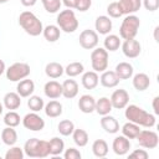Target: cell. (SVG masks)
I'll list each match as a JSON object with an SVG mask.
<instances>
[{
  "label": "cell",
  "instance_id": "19",
  "mask_svg": "<svg viewBox=\"0 0 159 159\" xmlns=\"http://www.w3.org/2000/svg\"><path fill=\"white\" fill-rule=\"evenodd\" d=\"M2 104L9 111H15L21 106V97L17 92H7L2 98Z\"/></svg>",
  "mask_w": 159,
  "mask_h": 159
},
{
  "label": "cell",
  "instance_id": "23",
  "mask_svg": "<svg viewBox=\"0 0 159 159\" xmlns=\"http://www.w3.org/2000/svg\"><path fill=\"white\" fill-rule=\"evenodd\" d=\"M78 94V83L75 80H65L62 83V96L67 99H72Z\"/></svg>",
  "mask_w": 159,
  "mask_h": 159
},
{
  "label": "cell",
  "instance_id": "4",
  "mask_svg": "<svg viewBox=\"0 0 159 159\" xmlns=\"http://www.w3.org/2000/svg\"><path fill=\"white\" fill-rule=\"evenodd\" d=\"M56 21H57V26L60 27V30L66 34L75 32L80 25L77 17L75 15V11L72 9H66V10L60 11L56 17Z\"/></svg>",
  "mask_w": 159,
  "mask_h": 159
},
{
  "label": "cell",
  "instance_id": "17",
  "mask_svg": "<svg viewBox=\"0 0 159 159\" xmlns=\"http://www.w3.org/2000/svg\"><path fill=\"white\" fill-rule=\"evenodd\" d=\"M99 123H101L102 129H103L106 133L116 134V133L119 132V123H118V120H117L113 116H109V114L102 116Z\"/></svg>",
  "mask_w": 159,
  "mask_h": 159
},
{
  "label": "cell",
  "instance_id": "32",
  "mask_svg": "<svg viewBox=\"0 0 159 159\" xmlns=\"http://www.w3.org/2000/svg\"><path fill=\"white\" fill-rule=\"evenodd\" d=\"M108 144L104 139H96L92 144V153L97 158H104L108 154Z\"/></svg>",
  "mask_w": 159,
  "mask_h": 159
},
{
  "label": "cell",
  "instance_id": "49",
  "mask_svg": "<svg viewBox=\"0 0 159 159\" xmlns=\"http://www.w3.org/2000/svg\"><path fill=\"white\" fill-rule=\"evenodd\" d=\"M20 2L26 7H31L37 2V0H20Z\"/></svg>",
  "mask_w": 159,
  "mask_h": 159
},
{
  "label": "cell",
  "instance_id": "31",
  "mask_svg": "<svg viewBox=\"0 0 159 159\" xmlns=\"http://www.w3.org/2000/svg\"><path fill=\"white\" fill-rule=\"evenodd\" d=\"M113 109L112 107V103H111V99L108 97H101L99 99L96 101V107H94V111L99 114V116H106V114H109L111 111Z\"/></svg>",
  "mask_w": 159,
  "mask_h": 159
},
{
  "label": "cell",
  "instance_id": "29",
  "mask_svg": "<svg viewBox=\"0 0 159 159\" xmlns=\"http://www.w3.org/2000/svg\"><path fill=\"white\" fill-rule=\"evenodd\" d=\"M1 140L5 145H15L17 142V133L14 129V127H7L1 130Z\"/></svg>",
  "mask_w": 159,
  "mask_h": 159
},
{
  "label": "cell",
  "instance_id": "39",
  "mask_svg": "<svg viewBox=\"0 0 159 159\" xmlns=\"http://www.w3.org/2000/svg\"><path fill=\"white\" fill-rule=\"evenodd\" d=\"M21 122V118H20V114L15 111H9L5 116H4V123L5 125L7 127H17Z\"/></svg>",
  "mask_w": 159,
  "mask_h": 159
},
{
  "label": "cell",
  "instance_id": "10",
  "mask_svg": "<svg viewBox=\"0 0 159 159\" xmlns=\"http://www.w3.org/2000/svg\"><path fill=\"white\" fill-rule=\"evenodd\" d=\"M80 45L84 50H93L98 45V34L94 30L86 29L80 34Z\"/></svg>",
  "mask_w": 159,
  "mask_h": 159
},
{
  "label": "cell",
  "instance_id": "36",
  "mask_svg": "<svg viewBox=\"0 0 159 159\" xmlns=\"http://www.w3.org/2000/svg\"><path fill=\"white\" fill-rule=\"evenodd\" d=\"M84 71V66L81 62H71L65 67V73L68 77H76L80 76L81 73H83Z\"/></svg>",
  "mask_w": 159,
  "mask_h": 159
},
{
  "label": "cell",
  "instance_id": "1",
  "mask_svg": "<svg viewBox=\"0 0 159 159\" xmlns=\"http://www.w3.org/2000/svg\"><path fill=\"white\" fill-rule=\"evenodd\" d=\"M125 118L129 122H133L140 127L145 128H152L155 125V116L152 113H148L143 108H140L137 104H127L125 106V112H124Z\"/></svg>",
  "mask_w": 159,
  "mask_h": 159
},
{
  "label": "cell",
  "instance_id": "46",
  "mask_svg": "<svg viewBox=\"0 0 159 159\" xmlns=\"http://www.w3.org/2000/svg\"><path fill=\"white\" fill-rule=\"evenodd\" d=\"M148 157L149 154L144 149H135L129 154V158H137V159H147Z\"/></svg>",
  "mask_w": 159,
  "mask_h": 159
},
{
  "label": "cell",
  "instance_id": "2",
  "mask_svg": "<svg viewBox=\"0 0 159 159\" xmlns=\"http://www.w3.org/2000/svg\"><path fill=\"white\" fill-rule=\"evenodd\" d=\"M19 25L30 36H39L42 34L43 25L41 20L31 11H22L19 16Z\"/></svg>",
  "mask_w": 159,
  "mask_h": 159
},
{
  "label": "cell",
  "instance_id": "18",
  "mask_svg": "<svg viewBox=\"0 0 159 159\" xmlns=\"http://www.w3.org/2000/svg\"><path fill=\"white\" fill-rule=\"evenodd\" d=\"M35 91V83L32 80H29L27 77L19 81L17 86H16V92L20 94V97L22 98H26V97H30Z\"/></svg>",
  "mask_w": 159,
  "mask_h": 159
},
{
  "label": "cell",
  "instance_id": "34",
  "mask_svg": "<svg viewBox=\"0 0 159 159\" xmlns=\"http://www.w3.org/2000/svg\"><path fill=\"white\" fill-rule=\"evenodd\" d=\"M103 45H104V48L107 51H117L119 47H120V39L119 36L117 35H113V34H108L106 35L104 37V41H103Z\"/></svg>",
  "mask_w": 159,
  "mask_h": 159
},
{
  "label": "cell",
  "instance_id": "7",
  "mask_svg": "<svg viewBox=\"0 0 159 159\" xmlns=\"http://www.w3.org/2000/svg\"><path fill=\"white\" fill-rule=\"evenodd\" d=\"M31 72V68L27 63L25 62H15L10 67L6 68V78L11 82H19L26 77H29Z\"/></svg>",
  "mask_w": 159,
  "mask_h": 159
},
{
  "label": "cell",
  "instance_id": "43",
  "mask_svg": "<svg viewBox=\"0 0 159 159\" xmlns=\"http://www.w3.org/2000/svg\"><path fill=\"white\" fill-rule=\"evenodd\" d=\"M63 158L65 159H81L82 154L76 148H68V149L63 150Z\"/></svg>",
  "mask_w": 159,
  "mask_h": 159
},
{
  "label": "cell",
  "instance_id": "41",
  "mask_svg": "<svg viewBox=\"0 0 159 159\" xmlns=\"http://www.w3.org/2000/svg\"><path fill=\"white\" fill-rule=\"evenodd\" d=\"M25 155L24 149L16 145H11L10 149H7V152L5 153V159H22Z\"/></svg>",
  "mask_w": 159,
  "mask_h": 159
},
{
  "label": "cell",
  "instance_id": "11",
  "mask_svg": "<svg viewBox=\"0 0 159 159\" xmlns=\"http://www.w3.org/2000/svg\"><path fill=\"white\" fill-rule=\"evenodd\" d=\"M120 47H122L123 55L128 58H137L142 52V45L135 39L124 40V42L120 43Z\"/></svg>",
  "mask_w": 159,
  "mask_h": 159
},
{
  "label": "cell",
  "instance_id": "50",
  "mask_svg": "<svg viewBox=\"0 0 159 159\" xmlns=\"http://www.w3.org/2000/svg\"><path fill=\"white\" fill-rule=\"evenodd\" d=\"M6 71V66H5V62L2 60H0V76Z\"/></svg>",
  "mask_w": 159,
  "mask_h": 159
},
{
  "label": "cell",
  "instance_id": "21",
  "mask_svg": "<svg viewBox=\"0 0 159 159\" xmlns=\"http://www.w3.org/2000/svg\"><path fill=\"white\" fill-rule=\"evenodd\" d=\"M119 78L118 76L116 75L114 71H103L101 77H99V82L103 87L106 88H113V87H117L118 83H119Z\"/></svg>",
  "mask_w": 159,
  "mask_h": 159
},
{
  "label": "cell",
  "instance_id": "8",
  "mask_svg": "<svg viewBox=\"0 0 159 159\" xmlns=\"http://www.w3.org/2000/svg\"><path fill=\"white\" fill-rule=\"evenodd\" d=\"M135 139L138 140L139 145L145 149H155L159 144L158 133L154 130H149V129H144V130L140 129V132Z\"/></svg>",
  "mask_w": 159,
  "mask_h": 159
},
{
  "label": "cell",
  "instance_id": "9",
  "mask_svg": "<svg viewBox=\"0 0 159 159\" xmlns=\"http://www.w3.org/2000/svg\"><path fill=\"white\" fill-rule=\"evenodd\" d=\"M22 125L32 132H40L45 128V120L42 119L41 116L37 114V112H30L25 114V117L21 119Z\"/></svg>",
  "mask_w": 159,
  "mask_h": 159
},
{
  "label": "cell",
  "instance_id": "30",
  "mask_svg": "<svg viewBox=\"0 0 159 159\" xmlns=\"http://www.w3.org/2000/svg\"><path fill=\"white\" fill-rule=\"evenodd\" d=\"M48 150H50V155L52 157L61 155L65 150V142L58 137L51 138L48 140Z\"/></svg>",
  "mask_w": 159,
  "mask_h": 159
},
{
  "label": "cell",
  "instance_id": "33",
  "mask_svg": "<svg viewBox=\"0 0 159 159\" xmlns=\"http://www.w3.org/2000/svg\"><path fill=\"white\" fill-rule=\"evenodd\" d=\"M120 130H122V134L124 137H127L128 139H135L137 135L140 132V125H138V124H135L133 122H127V123L123 124Z\"/></svg>",
  "mask_w": 159,
  "mask_h": 159
},
{
  "label": "cell",
  "instance_id": "52",
  "mask_svg": "<svg viewBox=\"0 0 159 159\" xmlns=\"http://www.w3.org/2000/svg\"><path fill=\"white\" fill-rule=\"evenodd\" d=\"M2 112H4V104L0 102V116L2 114Z\"/></svg>",
  "mask_w": 159,
  "mask_h": 159
},
{
  "label": "cell",
  "instance_id": "47",
  "mask_svg": "<svg viewBox=\"0 0 159 159\" xmlns=\"http://www.w3.org/2000/svg\"><path fill=\"white\" fill-rule=\"evenodd\" d=\"M62 4L67 7V9H75V5H76V0H61Z\"/></svg>",
  "mask_w": 159,
  "mask_h": 159
},
{
  "label": "cell",
  "instance_id": "20",
  "mask_svg": "<svg viewBox=\"0 0 159 159\" xmlns=\"http://www.w3.org/2000/svg\"><path fill=\"white\" fill-rule=\"evenodd\" d=\"M78 108L82 113L89 114L92 112H94V107H96V99L91 94H83L78 99Z\"/></svg>",
  "mask_w": 159,
  "mask_h": 159
},
{
  "label": "cell",
  "instance_id": "45",
  "mask_svg": "<svg viewBox=\"0 0 159 159\" xmlns=\"http://www.w3.org/2000/svg\"><path fill=\"white\" fill-rule=\"evenodd\" d=\"M142 4L148 11H155L159 7V0H143Z\"/></svg>",
  "mask_w": 159,
  "mask_h": 159
},
{
  "label": "cell",
  "instance_id": "51",
  "mask_svg": "<svg viewBox=\"0 0 159 159\" xmlns=\"http://www.w3.org/2000/svg\"><path fill=\"white\" fill-rule=\"evenodd\" d=\"M158 30H159V27L157 26V27L154 29V39H155V41H158V36H157V32H158Z\"/></svg>",
  "mask_w": 159,
  "mask_h": 159
},
{
  "label": "cell",
  "instance_id": "15",
  "mask_svg": "<svg viewBox=\"0 0 159 159\" xmlns=\"http://www.w3.org/2000/svg\"><path fill=\"white\" fill-rule=\"evenodd\" d=\"M117 2L122 15H132L139 11L142 6V0H119Z\"/></svg>",
  "mask_w": 159,
  "mask_h": 159
},
{
  "label": "cell",
  "instance_id": "38",
  "mask_svg": "<svg viewBox=\"0 0 159 159\" xmlns=\"http://www.w3.org/2000/svg\"><path fill=\"white\" fill-rule=\"evenodd\" d=\"M57 130L60 132L61 135L68 137V135H71V134L73 133V130H75V124H73V122L70 120V119H63V120H61V122L58 123Z\"/></svg>",
  "mask_w": 159,
  "mask_h": 159
},
{
  "label": "cell",
  "instance_id": "12",
  "mask_svg": "<svg viewBox=\"0 0 159 159\" xmlns=\"http://www.w3.org/2000/svg\"><path fill=\"white\" fill-rule=\"evenodd\" d=\"M109 99H111L112 107L114 109H123L129 103V93L125 89L119 88V89H116L112 93Z\"/></svg>",
  "mask_w": 159,
  "mask_h": 159
},
{
  "label": "cell",
  "instance_id": "13",
  "mask_svg": "<svg viewBox=\"0 0 159 159\" xmlns=\"http://www.w3.org/2000/svg\"><path fill=\"white\" fill-rule=\"evenodd\" d=\"M112 149L113 152L117 154V155H125L129 149H130V140L124 137L123 134L122 135H118L113 139V143H112Z\"/></svg>",
  "mask_w": 159,
  "mask_h": 159
},
{
  "label": "cell",
  "instance_id": "6",
  "mask_svg": "<svg viewBox=\"0 0 159 159\" xmlns=\"http://www.w3.org/2000/svg\"><path fill=\"white\" fill-rule=\"evenodd\" d=\"M91 65L97 73L106 71L108 67V51L104 47H94L91 52Z\"/></svg>",
  "mask_w": 159,
  "mask_h": 159
},
{
  "label": "cell",
  "instance_id": "42",
  "mask_svg": "<svg viewBox=\"0 0 159 159\" xmlns=\"http://www.w3.org/2000/svg\"><path fill=\"white\" fill-rule=\"evenodd\" d=\"M107 14H108L109 17H113V19H118V17L122 16V12L119 10V6H118L117 1H113L107 6Z\"/></svg>",
  "mask_w": 159,
  "mask_h": 159
},
{
  "label": "cell",
  "instance_id": "28",
  "mask_svg": "<svg viewBox=\"0 0 159 159\" xmlns=\"http://www.w3.org/2000/svg\"><path fill=\"white\" fill-rule=\"evenodd\" d=\"M42 35L46 41L48 42H56L61 36V30L57 25H47L42 30Z\"/></svg>",
  "mask_w": 159,
  "mask_h": 159
},
{
  "label": "cell",
  "instance_id": "24",
  "mask_svg": "<svg viewBox=\"0 0 159 159\" xmlns=\"http://www.w3.org/2000/svg\"><path fill=\"white\" fill-rule=\"evenodd\" d=\"M133 80H132V83H133V87L138 91V92H143L145 89H148V87L150 86V78L147 73H143V72H139L134 76H132Z\"/></svg>",
  "mask_w": 159,
  "mask_h": 159
},
{
  "label": "cell",
  "instance_id": "53",
  "mask_svg": "<svg viewBox=\"0 0 159 159\" xmlns=\"http://www.w3.org/2000/svg\"><path fill=\"white\" fill-rule=\"evenodd\" d=\"M9 0H0V4H6Z\"/></svg>",
  "mask_w": 159,
  "mask_h": 159
},
{
  "label": "cell",
  "instance_id": "16",
  "mask_svg": "<svg viewBox=\"0 0 159 159\" xmlns=\"http://www.w3.org/2000/svg\"><path fill=\"white\" fill-rule=\"evenodd\" d=\"M113 27V24H112V20L109 16H106V15H101L96 19L94 21V29H96V32L99 34V35H108L111 32Z\"/></svg>",
  "mask_w": 159,
  "mask_h": 159
},
{
  "label": "cell",
  "instance_id": "26",
  "mask_svg": "<svg viewBox=\"0 0 159 159\" xmlns=\"http://www.w3.org/2000/svg\"><path fill=\"white\" fill-rule=\"evenodd\" d=\"M114 72H116V75L118 76L119 80H129V78H132L134 70H133V66L129 62H119L116 66Z\"/></svg>",
  "mask_w": 159,
  "mask_h": 159
},
{
  "label": "cell",
  "instance_id": "44",
  "mask_svg": "<svg viewBox=\"0 0 159 159\" xmlns=\"http://www.w3.org/2000/svg\"><path fill=\"white\" fill-rule=\"evenodd\" d=\"M91 5H92V0H76L75 9L81 12H84L91 7Z\"/></svg>",
  "mask_w": 159,
  "mask_h": 159
},
{
  "label": "cell",
  "instance_id": "27",
  "mask_svg": "<svg viewBox=\"0 0 159 159\" xmlns=\"http://www.w3.org/2000/svg\"><path fill=\"white\" fill-rule=\"evenodd\" d=\"M43 111H45V114L50 118H57L62 114L63 112V108H62V104L58 102V101H50L48 103L45 104L43 107Z\"/></svg>",
  "mask_w": 159,
  "mask_h": 159
},
{
  "label": "cell",
  "instance_id": "35",
  "mask_svg": "<svg viewBox=\"0 0 159 159\" xmlns=\"http://www.w3.org/2000/svg\"><path fill=\"white\" fill-rule=\"evenodd\" d=\"M71 135H72L73 142L77 147H86L87 143H88V139H89L88 133L84 129H81V128H75V130Z\"/></svg>",
  "mask_w": 159,
  "mask_h": 159
},
{
  "label": "cell",
  "instance_id": "37",
  "mask_svg": "<svg viewBox=\"0 0 159 159\" xmlns=\"http://www.w3.org/2000/svg\"><path fill=\"white\" fill-rule=\"evenodd\" d=\"M27 107L30 108L31 112H40V111L43 109L45 102H43V99L40 96L31 94L29 97V99H27Z\"/></svg>",
  "mask_w": 159,
  "mask_h": 159
},
{
  "label": "cell",
  "instance_id": "3",
  "mask_svg": "<svg viewBox=\"0 0 159 159\" xmlns=\"http://www.w3.org/2000/svg\"><path fill=\"white\" fill-rule=\"evenodd\" d=\"M24 153L30 158H46L50 155L48 142L39 138H30L24 144Z\"/></svg>",
  "mask_w": 159,
  "mask_h": 159
},
{
  "label": "cell",
  "instance_id": "14",
  "mask_svg": "<svg viewBox=\"0 0 159 159\" xmlns=\"http://www.w3.org/2000/svg\"><path fill=\"white\" fill-rule=\"evenodd\" d=\"M43 92L45 96L50 99H57L62 96V83L57 81H48L43 86Z\"/></svg>",
  "mask_w": 159,
  "mask_h": 159
},
{
  "label": "cell",
  "instance_id": "25",
  "mask_svg": "<svg viewBox=\"0 0 159 159\" xmlns=\"http://www.w3.org/2000/svg\"><path fill=\"white\" fill-rule=\"evenodd\" d=\"M45 73L48 78H60L65 73V67L58 62H48L45 66Z\"/></svg>",
  "mask_w": 159,
  "mask_h": 159
},
{
  "label": "cell",
  "instance_id": "48",
  "mask_svg": "<svg viewBox=\"0 0 159 159\" xmlns=\"http://www.w3.org/2000/svg\"><path fill=\"white\" fill-rule=\"evenodd\" d=\"M158 102H159V97H158V96H155V97L153 98V109H154V113H155V114H159Z\"/></svg>",
  "mask_w": 159,
  "mask_h": 159
},
{
  "label": "cell",
  "instance_id": "22",
  "mask_svg": "<svg viewBox=\"0 0 159 159\" xmlns=\"http://www.w3.org/2000/svg\"><path fill=\"white\" fill-rule=\"evenodd\" d=\"M81 82L86 89H94L99 83V76L96 71H87L82 75Z\"/></svg>",
  "mask_w": 159,
  "mask_h": 159
},
{
  "label": "cell",
  "instance_id": "40",
  "mask_svg": "<svg viewBox=\"0 0 159 159\" xmlns=\"http://www.w3.org/2000/svg\"><path fill=\"white\" fill-rule=\"evenodd\" d=\"M43 9L48 12V14H56L62 5L61 0H41Z\"/></svg>",
  "mask_w": 159,
  "mask_h": 159
},
{
  "label": "cell",
  "instance_id": "5",
  "mask_svg": "<svg viewBox=\"0 0 159 159\" xmlns=\"http://www.w3.org/2000/svg\"><path fill=\"white\" fill-rule=\"evenodd\" d=\"M140 26V20L138 16L134 14L132 15H125L123 19L120 27H119V36L123 40H129V39H135L138 30Z\"/></svg>",
  "mask_w": 159,
  "mask_h": 159
}]
</instances>
